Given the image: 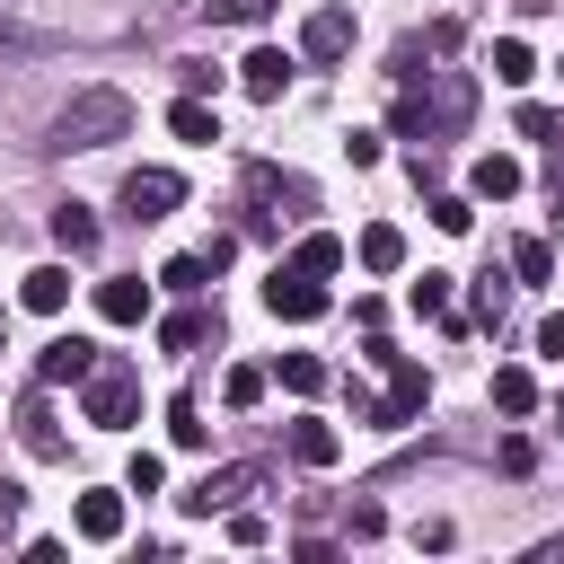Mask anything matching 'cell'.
Listing matches in <instances>:
<instances>
[{
    "label": "cell",
    "instance_id": "1",
    "mask_svg": "<svg viewBox=\"0 0 564 564\" xmlns=\"http://www.w3.org/2000/svg\"><path fill=\"white\" fill-rule=\"evenodd\" d=\"M467 115H476V79L467 70H432V88L397 97V132H414V141H449V132H467Z\"/></svg>",
    "mask_w": 564,
    "mask_h": 564
},
{
    "label": "cell",
    "instance_id": "2",
    "mask_svg": "<svg viewBox=\"0 0 564 564\" xmlns=\"http://www.w3.org/2000/svg\"><path fill=\"white\" fill-rule=\"evenodd\" d=\"M123 132H132V97L123 88H79L62 106V123H53V150H106Z\"/></svg>",
    "mask_w": 564,
    "mask_h": 564
},
{
    "label": "cell",
    "instance_id": "3",
    "mask_svg": "<svg viewBox=\"0 0 564 564\" xmlns=\"http://www.w3.org/2000/svg\"><path fill=\"white\" fill-rule=\"evenodd\" d=\"M370 361L388 370V397H379L361 423H379V432H405V423L432 405V379H423V361H405V352H388V344H370Z\"/></svg>",
    "mask_w": 564,
    "mask_h": 564
},
{
    "label": "cell",
    "instance_id": "4",
    "mask_svg": "<svg viewBox=\"0 0 564 564\" xmlns=\"http://www.w3.org/2000/svg\"><path fill=\"white\" fill-rule=\"evenodd\" d=\"M79 405H88V423H97V432H123V423L141 414V370H132V361H97Z\"/></svg>",
    "mask_w": 564,
    "mask_h": 564
},
{
    "label": "cell",
    "instance_id": "5",
    "mask_svg": "<svg viewBox=\"0 0 564 564\" xmlns=\"http://www.w3.org/2000/svg\"><path fill=\"white\" fill-rule=\"evenodd\" d=\"M264 308H273V317H291V326H308V317H326V282H317V273H300V264H273Z\"/></svg>",
    "mask_w": 564,
    "mask_h": 564
},
{
    "label": "cell",
    "instance_id": "6",
    "mask_svg": "<svg viewBox=\"0 0 564 564\" xmlns=\"http://www.w3.org/2000/svg\"><path fill=\"white\" fill-rule=\"evenodd\" d=\"M176 203H185V176H176V167H132V176H123V212H132V220H167Z\"/></svg>",
    "mask_w": 564,
    "mask_h": 564
},
{
    "label": "cell",
    "instance_id": "7",
    "mask_svg": "<svg viewBox=\"0 0 564 564\" xmlns=\"http://www.w3.org/2000/svg\"><path fill=\"white\" fill-rule=\"evenodd\" d=\"M88 370H97V344H79V335H53L35 352V379L44 388H88Z\"/></svg>",
    "mask_w": 564,
    "mask_h": 564
},
{
    "label": "cell",
    "instance_id": "8",
    "mask_svg": "<svg viewBox=\"0 0 564 564\" xmlns=\"http://www.w3.org/2000/svg\"><path fill=\"white\" fill-rule=\"evenodd\" d=\"M344 53H352V9H308L300 62H344Z\"/></svg>",
    "mask_w": 564,
    "mask_h": 564
},
{
    "label": "cell",
    "instance_id": "9",
    "mask_svg": "<svg viewBox=\"0 0 564 564\" xmlns=\"http://www.w3.org/2000/svg\"><path fill=\"white\" fill-rule=\"evenodd\" d=\"M70 529H79L88 546H115V538H123V494H115V485L79 494V502H70Z\"/></svg>",
    "mask_w": 564,
    "mask_h": 564
},
{
    "label": "cell",
    "instance_id": "10",
    "mask_svg": "<svg viewBox=\"0 0 564 564\" xmlns=\"http://www.w3.org/2000/svg\"><path fill=\"white\" fill-rule=\"evenodd\" d=\"M520 185H529V167H520L511 150H485V159L467 167V194H476V203H511Z\"/></svg>",
    "mask_w": 564,
    "mask_h": 564
},
{
    "label": "cell",
    "instance_id": "11",
    "mask_svg": "<svg viewBox=\"0 0 564 564\" xmlns=\"http://www.w3.org/2000/svg\"><path fill=\"white\" fill-rule=\"evenodd\" d=\"M97 317H106V326H141V317H150V282H141V273L97 282Z\"/></svg>",
    "mask_w": 564,
    "mask_h": 564
},
{
    "label": "cell",
    "instance_id": "12",
    "mask_svg": "<svg viewBox=\"0 0 564 564\" xmlns=\"http://www.w3.org/2000/svg\"><path fill=\"white\" fill-rule=\"evenodd\" d=\"M238 494H256V467H220V476H203V485H194V494H176V502H185L194 520H212V511H229Z\"/></svg>",
    "mask_w": 564,
    "mask_h": 564
},
{
    "label": "cell",
    "instance_id": "13",
    "mask_svg": "<svg viewBox=\"0 0 564 564\" xmlns=\"http://www.w3.org/2000/svg\"><path fill=\"white\" fill-rule=\"evenodd\" d=\"M291 70H300V62H291L282 44H256V53L238 62V79H247V97H282V88H291Z\"/></svg>",
    "mask_w": 564,
    "mask_h": 564
},
{
    "label": "cell",
    "instance_id": "14",
    "mask_svg": "<svg viewBox=\"0 0 564 564\" xmlns=\"http://www.w3.org/2000/svg\"><path fill=\"white\" fill-rule=\"evenodd\" d=\"M18 300H26L35 317H62V308H70V264H35V273L18 282Z\"/></svg>",
    "mask_w": 564,
    "mask_h": 564
},
{
    "label": "cell",
    "instance_id": "15",
    "mask_svg": "<svg viewBox=\"0 0 564 564\" xmlns=\"http://www.w3.org/2000/svg\"><path fill=\"white\" fill-rule=\"evenodd\" d=\"M291 458H300V467H335V458H344V432L317 423V414H300V423H291Z\"/></svg>",
    "mask_w": 564,
    "mask_h": 564
},
{
    "label": "cell",
    "instance_id": "16",
    "mask_svg": "<svg viewBox=\"0 0 564 564\" xmlns=\"http://www.w3.org/2000/svg\"><path fill=\"white\" fill-rule=\"evenodd\" d=\"M352 256H361V273H397V264H405V229H388V220H370V229L352 238Z\"/></svg>",
    "mask_w": 564,
    "mask_h": 564
},
{
    "label": "cell",
    "instance_id": "17",
    "mask_svg": "<svg viewBox=\"0 0 564 564\" xmlns=\"http://www.w3.org/2000/svg\"><path fill=\"white\" fill-rule=\"evenodd\" d=\"M291 264H300V273H317V282H326V273H344V238H335V229H308V238H300V247H291Z\"/></svg>",
    "mask_w": 564,
    "mask_h": 564
},
{
    "label": "cell",
    "instance_id": "18",
    "mask_svg": "<svg viewBox=\"0 0 564 564\" xmlns=\"http://www.w3.org/2000/svg\"><path fill=\"white\" fill-rule=\"evenodd\" d=\"M18 441H26L35 458H62V432H53V405H44V397L18 405Z\"/></svg>",
    "mask_w": 564,
    "mask_h": 564
},
{
    "label": "cell",
    "instance_id": "19",
    "mask_svg": "<svg viewBox=\"0 0 564 564\" xmlns=\"http://www.w3.org/2000/svg\"><path fill=\"white\" fill-rule=\"evenodd\" d=\"M167 132H176V141H220V115H212L203 97H176V106H167Z\"/></svg>",
    "mask_w": 564,
    "mask_h": 564
},
{
    "label": "cell",
    "instance_id": "20",
    "mask_svg": "<svg viewBox=\"0 0 564 564\" xmlns=\"http://www.w3.org/2000/svg\"><path fill=\"white\" fill-rule=\"evenodd\" d=\"M247 194H256V203H273V212H282V203H291V212H308V185H300V176H273V167H247Z\"/></svg>",
    "mask_w": 564,
    "mask_h": 564
},
{
    "label": "cell",
    "instance_id": "21",
    "mask_svg": "<svg viewBox=\"0 0 564 564\" xmlns=\"http://www.w3.org/2000/svg\"><path fill=\"white\" fill-rule=\"evenodd\" d=\"M53 247H62V256H88V247H97V220H88V203H62V212H53Z\"/></svg>",
    "mask_w": 564,
    "mask_h": 564
},
{
    "label": "cell",
    "instance_id": "22",
    "mask_svg": "<svg viewBox=\"0 0 564 564\" xmlns=\"http://www.w3.org/2000/svg\"><path fill=\"white\" fill-rule=\"evenodd\" d=\"M494 405H502V414H538V379H529L520 361H502V370H494Z\"/></svg>",
    "mask_w": 564,
    "mask_h": 564
},
{
    "label": "cell",
    "instance_id": "23",
    "mask_svg": "<svg viewBox=\"0 0 564 564\" xmlns=\"http://www.w3.org/2000/svg\"><path fill=\"white\" fill-rule=\"evenodd\" d=\"M494 79H502V88H529V79H538V53H529L520 35H502V44H494Z\"/></svg>",
    "mask_w": 564,
    "mask_h": 564
},
{
    "label": "cell",
    "instance_id": "24",
    "mask_svg": "<svg viewBox=\"0 0 564 564\" xmlns=\"http://www.w3.org/2000/svg\"><path fill=\"white\" fill-rule=\"evenodd\" d=\"M159 344H167V352H203V344H212V317H203V308H176V317L159 326Z\"/></svg>",
    "mask_w": 564,
    "mask_h": 564
},
{
    "label": "cell",
    "instance_id": "25",
    "mask_svg": "<svg viewBox=\"0 0 564 564\" xmlns=\"http://www.w3.org/2000/svg\"><path fill=\"white\" fill-rule=\"evenodd\" d=\"M159 282L194 300V291H212V256H167V273H159Z\"/></svg>",
    "mask_w": 564,
    "mask_h": 564
},
{
    "label": "cell",
    "instance_id": "26",
    "mask_svg": "<svg viewBox=\"0 0 564 564\" xmlns=\"http://www.w3.org/2000/svg\"><path fill=\"white\" fill-rule=\"evenodd\" d=\"M282 388H291V397H317V388H326V361H317V352H282Z\"/></svg>",
    "mask_w": 564,
    "mask_h": 564
},
{
    "label": "cell",
    "instance_id": "27",
    "mask_svg": "<svg viewBox=\"0 0 564 564\" xmlns=\"http://www.w3.org/2000/svg\"><path fill=\"white\" fill-rule=\"evenodd\" d=\"M511 273H520V282H555V256H546V238H520V247H511Z\"/></svg>",
    "mask_w": 564,
    "mask_h": 564
},
{
    "label": "cell",
    "instance_id": "28",
    "mask_svg": "<svg viewBox=\"0 0 564 564\" xmlns=\"http://www.w3.org/2000/svg\"><path fill=\"white\" fill-rule=\"evenodd\" d=\"M405 308H414V317H449V273H423V282L405 291Z\"/></svg>",
    "mask_w": 564,
    "mask_h": 564
},
{
    "label": "cell",
    "instance_id": "29",
    "mask_svg": "<svg viewBox=\"0 0 564 564\" xmlns=\"http://www.w3.org/2000/svg\"><path fill=\"white\" fill-rule=\"evenodd\" d=\"M432 220L458 238V229H476V194H432Z\"/></svg>",
    "mask_w": 564,
    "mask_h": 564
},
{
    "label": "cell",
    "instance_id": "30",
    "mask_svg": "<svg viewBox=\"0 0 564 564\" xmlns=\"http://www.w3.org/2000/svg\"><path fill=\"white\" fill-rule=\"evenodd\" d=\"M220 397H229V405H238V414H247V405H256V397H264V370H256V361H238V370H229V379H220Z\"/></svg>",
    "mask_w": 564,
    "mask_h": 564
},
{
    "label": "cell",
    "instance_id": "31",
    "mask_svg": "<svg viewBox=\"0 0 564 564\" xmlns=\"http://www.w3.org/2000/svg\"><path fill=\"white\" fill-rule=\"evenodd\" d=\"M167 432H176V449H203V414H194V397H167Z\"/></svg>",
    "mask_w": 564,
    "mask_h": 564
},
{
    "label": "cell",
    "instance_id": "32",
    "mask_svg": "<svg viewBox=\"0 0 564 564\" xmlns=\"http://www.w3.org/2000/svg\"><path fill=\"white\" fill-rule=\"evenodd\" d=\"M159 476H167V458H159V449H132V467H123V494H159Z\"/></svg>",
    "mask_w": 564,
    "mask_h": 564
},
{
    "label": "cell",
    "instance_id": "33",
    "mask_svg": "<svg viewBox=\"0 0 564 564\" xmlns=\"http://www.w3.org/2000/svg\"><path fill=\"white\" fill-rule=\"evenodd\" d=\"M264 9H273V0H212V18H220V26H256Z\"/></svg>",
    "mask_w": 564,
    "mask_h": 564
},
{
    "label": "cell",
    "instance_id": "34",
    "mask_svg": "<svg viewBox=\"0 0 564 564\" xmlns=\"http://www.w3.org/2000/svg\"><path fill=\"white\" fill-rule=\"evenodd\" d=\"M538 352H546V361H564V308H555V317H538Z\"/></svg>",
    "mask_w": 564,
    "mask_h": 564
},
{
    "label": "cell",
    "instance_id": "35",
    "mask_svg": "<svg viewBox=\"0 0 564 564\" xmlns=\"http://www.w3.org/2000/svg\"><path fill=\"white\" fill-rule=\"evenodd\" d=\"M546 194L564 203V141H555V159H546Z\"/></svg>",
    "mask_w": 564,
    "mask_h": 564
}]
</instances>
